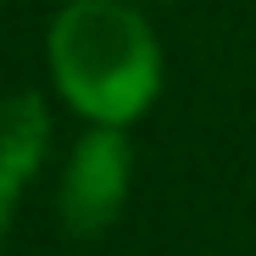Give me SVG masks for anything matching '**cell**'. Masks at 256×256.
<instances>
[{
  "label": "cell",
  "instance_id": "1",
  "mask_svg": "<svg viewBox=\"0 0 256 256\" xmlns=\"http://www.w3.org/2000/svg\"><path fill=\"white\" fill-rule=\"evenodd\" d=\"M50 78L95 128H128L162 90V50L122 0H72L50 22Z\"/></svg>",
  "mask_w": 256,
  "mask_h": 256
},
{
  "label": "cell",
  "instance_id": "2",
  "mask_svg": "<svg viewBox=\"0 0 256 256\" xmlns=\"http://www.w3.org/2000/svg\"><path fill=\"white\" fill-rule=\"evenodd\" d=\"M122 195H128L122 128H90L67 162V178H62V228L78 240L112 228V218L122 212Z\"/></svg>",
  "mask_w": 256,
  "mask_h": 256
},
{
  "label": "cell",
  "instance_id": "3",
  "mask_svg": "<svg viewBox=\"0 0 256 256\" xmlns=\"http://www.w3.org/2000/svg\"><path fill=\"white\" fill-rule=\"evenodd\" d=\"M45 140H50V117L39 95H12L0 106V234H6L17 190L34 178L39 156H45Z\"/></svg>",
  "mask_w": 256,
  "mask_h": 256
}]
</instances>
